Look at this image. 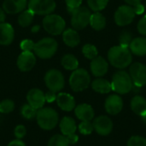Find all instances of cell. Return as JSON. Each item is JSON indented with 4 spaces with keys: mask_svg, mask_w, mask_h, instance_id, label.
I'll return each instance as SVG.
<instances>
[{
    "mask_svg": "<svg viewBox=\"0 0 146 146\" xmlns=\"http://www.w3.org/2000/svg\"><path fill=\"white\" fill-rule=\"evenodd\" d=\"M108 60L113 67L123 69L132 63L133 55L129 48L119 44L113 46L109 50Z\"/></svg>",
    "mask_w": 146,
    "mask_h": 146,
    "instance_id": "cell-1",
    "label": "cell"
},
{
    "mask_svg": "<svg viewBox=\"0 0 146 146\" xmlns=\"http://www.w3.org/2000/svg\"><path fill=\"white\" fill-rule=\"evenodd\" d=\"M110 83L112 91L119 94L128 93L133 90V83L130 74L123 70L115 73Z\"/></svg>",
    "mask_w": 146,
    "mask_h": 146,
    "instance_id": "cell-2",
    "label": "cell"
},
{
    "mask_svg": "<svg viewBox=\"0 0 146 146\" xmlns=\"http://www.w3.org/2000/svg\"><path fill=\"white\" fill-rule=\"evenodd\" d=\"M36 119L38 126L44 130H51L58 123L57 112L51 108H41L38 110Z\"/></svg>",
    "mask_w": 146,
    "mask_h": 146,
    "instance_id": "cell-3",
    "label": "cell"
},
{
    "mask_svg": "<svg viewBox=\"0 0 146 146\" xmlns=\"http://www.w3.org/2000/svg\"><path fill=\"white\" fill-rule=\"evenodd\" d=\"M91 83V77L88 72L84 68L74 70L69 78V85L73 91L82 92L86 90Z\"/></svg>",
    "mask_w": 146,
    "mask_h": 146,
    "instance_id": "cell-4",
    "label": "cell"
},
{
    "mask_svg": "<svg viewBox=\"0 0 146 146\" xmlns=\"http://www.w3.org/2000/svg\"><path fill=\"white\" fill-rule=\"evenodd\" d=\"M33 50L38 57L48 59L56 53L57 50V42L51 38H44L35 44Z\"/></svg>",
    "mask_w": 146,
    "mask_h": 146,
    "instance_id": "cell-5",
    "label": "cell"
},
{
    "mask_svg": "<svg viewBox=\"0 0 146 146\" xmlns=\"http://www.w3.org/2000/svg\"><path fill=\"white\" fill-rule=\"evenodd\" d=\"M72 15L71 24L76 30H82L88 26L92 13L86 7H79L70 12Z\"/></svg>",
    "mask_w": 146,
    "mask_h": 146,
    "instance_id": "cell-6",
    "label": "cell"
},
{
    "mask_svg": "<svg viewBox=\"0 0 146 146\" xmlns=\"http://www.w3.org/2000/svg\"><path fill=\"white\" fill-rule=\"evenodd\" d=\"M43 26L46 32L52 35L61 34L66 26L65 21L57 15H47L43 20Z\"/></svg>",
    "mask_w": 146,
    "mask_h": 146,
    "instance_id": "cell-7",
    "label": "cell"
},
{
    "mask_svg": "<svg viewBox=\"0 0 146 146\" xmlns=\"http://www.w3.org/2000/svg\"><path fill=\"white\" fill-rule=\"evenodd\" d=\"M44 81L49 90L53 92H60L64 87L65 84L62 74L56 69L49 70L44 76Z\"/></svg>",
    "mask_w": 146,
    "mask_h": 146,
    "instance_id": "cell-8",
    "label": "cell"
},
{
    "mask_svg": "<svg viewBox=\"0 0 146 146\" xmlns=\"http://www.w3.org/2000/svg\"><path fill=\"white\" fill-rule=\"evenodd\" d=\"M135 12L133 6L130 5H121L115 12L114 19L116 25L119 27H125L131 24L135 17Z\"/></svg>",
    "mask_w": 146,
    "mask_h": 146,
    "instance_id": "cell-9",
    "label": "cell"
},
{
    "mask_svg": "<svg viewBox=\"0 0 146 146\" xmlns=\"http://www.w3.org/2000/svg\"><path fill=\"white\" fill-rule=\"evenodd\" d=\"M28 9L37 15H50L56 9L54 0H29Z\"/></svg>",
    "mask_w": 146,
    "mask_h": 146,
    "instance_id": "cell-10",
    "label": "cell"
},
{
    "mask_svg": "<svg viewBox=\"0 0 146 146\" xmlns=\"http://www.w3.org/2000/svg\"><path fill=\"white\" fill-rule=\"evenodd\" d=\"M129 74L135 86L142 87L146 85V65L141 62H133L130 66Z\"/></svg>",
    "mask_w": 146,
    "mask_h": 146,
    "instance_id": "cell-11",
    "label": "cell"
},
{
    "mask_svg": "<svg viewBox=\"0 0 146 146\" xmlns=\"http://www.w3.org/2000/svg\"><path fill=\"white\" fill-rule=\"evenodd\" d=\"M92 125L97 133L102 136H107L110 133H111L113 130V127H114L113 121H111V119L106 115H101V116L97 117L93 121Z\"/></svg>",
    "mask_w": 146,
    "mask_h": 146,
    "instance_id": "cell-12",
    "label": "cell"
},
{
    "mask_svg": "<svg viewBox=\"0 0 146 146\" xmlns=\"http://www.w3.org/2000/svg\"><path fill=\"white\" fill-rule=\"evenodd\" d=\"M90 68L92 74L96 77L100 78L107 74L109 70V63L103 56H98L92 60Z\"/></svg>",
    "mask_w": 146,
    "mask_h": 146,
    "instance_id": "cell-13",
    "label": "cell"
},
{
    "mask_svg": "<svg viewBox=\"0 0 146 146\" xmlns=\"http://www.w3.org/2000/svg\"><path fill=\"white\" fill-rule=\"evenodd\" d=\"M104 106L107 113L112 115H115L122 110L123 108L122 98L116 94L110 95L107 98Z\"/></svg>",
    "mask_w": 146,
    "mask_h": 146,
    "instance_id": "cell-14",
    "label": "cell"
},
{
    "mask_svg": "<svg viewBox=\"0 0 146 146\" xmlns=\"http://www.w3.org/2000/svg\"><path fill=\"white\" fill-rule=\"evenodd\" d=\"M36 58L32 51H23L17 58V66L20 70L27 72L35 65Z\"/></svg>",
    "mask_w": 146,
    "mask_h": 146,
    "instance_id": "cell-15",
    "label": "cell"
},
{
    "mask_svg": "<svg viewBox=\"0 0 146 146\" xmlns=\"http://www.w3.org/2000/svg\"><path fill=\"white\" fill-rule=\"evenodd\" d=\"M27 104H30L36 110H39L43 108L45 103V98L44 92L39 89H32L28 92L27 95Z\"/></svg>",
    "mask_w": 146,
    "mask_h": 146,
    "instance_id": "cell-16",
    "label": "cell"
},
{
    "mask_svg": "<svg viewBox=\"0 0 146 146\" xmlns=\"http://www.w3.org/2000/svg\"><path fill=\"white\" fill-rule=\"evenodd\" d=\"M76 117L81 121H91L94 118V110L90 104H81L74 108Z\"/></svg>",
    "mask_w": 146,
    "mask_h": 146,
    "instance_id": "cell-17",
    "label": "cell"
},
{
    "mask_svg": "<svg viewBox=\"0 0 146 146\" xmlns=\"http://www.w3.org/2000/svg\"><path fill=\"white\" fill-rule=\"evenodd\" d=\"M56 103L59 108L64 111H72L75 108V100L73 96L61 92L56 96Z\"/></svg>",
    "mask_w": 146,
    "mask_h": 146,
    "instance_id": "cell-18",
    "label": "cell"
},
{
    "mask_svg": "<svg viewBox=\"0 0 146 146\" xmlns=\"http://www.w3.org/2000/svg\"><path fill=\"white\" fill-rule=\"evenodd\" d=\"M129 50L132 54L138 56H146V37H138L133 38Z\"/></svg>",
    "mask_w": 146,
    "mask_h": 146,
    "instance_id": "cell-19",
    "label": "cell"
},
{
    "mask_svg": "<svg viewBox=\"0 0 146 146\" xmlns=\"http://www.w3.org/2000/svg\"><path fill=\"white\" fill-rule=\"evenodd\" d=\"M27 6V0H4L3 10L8 14H16L22 11Z\"/></svg>",
    "mask_w": 146,
    "mask_h": 146,
    "instance_id": "cell-20",
    "label": "cell"
},
{
    "mask_svg": "<svg viewBox=\"0 0 146 146\" xmlns=\"http://www.w3.org/2000/svg\"><path fill=\"white\" fill-rule=\"evenodd\" d=\"M14 29L9 23H0V44L8 45L14 39Z\"/></svg>",
    "mask_w": 146,
    "mask_h": 146,
    "instance_id": "cell-21",
    "label": "cell"
},
{
    "mask_svg": "<svg viewBox=\"0 0 146 146\" xmlns=\"http://www.w3.org/2000/svg\"><path fill=\"white\" fill-rule=\"evenodd\" d=\"M131 110L138 115L142 116L146 113V99L139 95L133 97L131 100Z\"/></svg>",
    "mask_w": 146,
    "mask_h": 146,
    "instance_id": "cell-22",
    "label": "cell"
},
{
    "mask_svg": "<svg viewBox=\"0 0 146 146\" xmlns=\"http://www.w3.org/2000/svg\"><path fill=\"white\" fill-rule=\"evenodd\" d=\"M76 129V122L72 117L65 116L62 119L60 122V130L62 135L67 136L72 133H75Z\"/></svg>",
    "mask_w": 146,
    "mask_h": 146,
    "instance_id": "cell-23",
    "label": "cell"
},
{
    "mask_svg": "<svg viewBox=\"0 0 146 146\" xmlns=\"http://www.w3.org/2000/svg\"><path fill=\"white\" fill-rule=\"evenodd\" d=\"M62 39L63 42L69 47H75L77 46L80 42V38L78 33L74 29H67L62 33Z\"/></svg>",
    "mask_w": 146,
    "mask_h": 146,
    "instance_id": "cell-24",
    "label": "cell"
},
{
    "mask_svg": "<svg viewBox=\"0 0 146 146\" xmlns=\"http://www.w3.org/2000/svg\"><path fill=\"white\" fill-rule=\"evenodd\" d=\"M92 87L96 92L102 94L109 93L112 91L111 83L109 80L103 78H98L94 80L92 83Z\"/></svg>",
    "mask_w": 146,
    "mask_h": 146,
    "instance_id": "cell-25",
    "label": "cell"
},
{
    "mask_svg": "<svg viewBox=\"0 0 146 146\" xmlns=\"http://www.w3.org/2000/svg\"><path fill=\"white\" fill-rule=\"evenodd\" d=\"M89 24L93 29L101 31L106 27V18L100 12H95L94 14H92Z\"/></svg>",
    "mask_w": 146,
    "mask_h": 146,
    "instance_id": "cell-26",
    "label": "cell"
},
{
    "mask_svg": "<svg viewBox=\"0 0 146 146\" xmlns=\"http://www.w3.org/2000/svg\"><path fill=\"white\" fill-rule=\"evenodd\" d=\"M62 65L67 70H75L79 67V62L74 55L67 54L62 58Z\"/></svg>",
    "mask_w": 146,
    "mask_h": 146,
    "instance_id": "cell-27",
    "label": "cell"
},
{
    "mask_svg": "<svg viewBox=\"0 0 146 146\" xmlns=\"http://www.w3.org/2000/svg\"><path fill=\"white\" fill-rule=\"evenodd\" d=\"M33 16H34V13L28 9L27 10L23 11L19 15V17H18V23L21 27H26L29 26L32 23L33 19Z\"/></svg>",
    "mask_w": 146,
    "mask_h": 146,
    "instance_id": "cell-28",
    "label": "cell"
},
{
    "mask_svg": "<svg viewBox=\"0 0 146 146\" xmlns=\"http://www.w3.org/2000/svg\"><path fill=\"white\" fill-rule=\"evenodd\" d=\"M82 53L85 56V57L90 60H92L98 56V51L97 47L91 44H86L83 46Z\"/></svg>",
    "mask_w": 146,
    "mask_h": 146,
    "instance_id": "cell-29",
    "label": "cell"
},
{
    "mask_svg": "<svg viewBox=\"0 0 146 146\" xmlns=\"http://www.w3.org/2000/svg\"><path fill=\"white\" fill-rule=\"evenodd\" d=\"M37 111H38V110L34 109L28 104H24L21 109V114L22 117L27 120H33L34 117H36Z\"/></svg>",
    "mask_w": 146,
    "mask_h": 146,
    "instance_id": "cell-30",
    "label": "cell"
},
{
    "mask_svg": "<svg viewBox=\"0 0 146 146\" xmlns=\"http://www.w3.org/2000/svg\"><path fill=\"white\" fill-rule=\"evenodd\" d=\"M110 0H87L88 6L94 12H99L106 8Z\"/></svg>",
    "mask_w": 146,
    "mask_h": 146,
    "instance_id": "cell-31",
    "label": "cell"
},
{
    "mask_svg": "<svg viewBox=\"0 0 146 146\" xmlns=\"http://www.w3.org/2000/svg\"><path fill=\"white\" fill-rule=\"evenodd\" d=\"M69 144L64 135L56 134L51 137L50 139L48 146H68Z\"/></svg>",
    "mask_w": 146,
    "mask_h": 146,
    "instance_id": "cell-32",
    "label": "cell"
},
{
    "mask_svg": "<svg viewBox=\"0 0 146 146\" xmlns=\"http://www.w3.org/2000/svg\"><path fill=\"white\" fill-rule=\"evenodd\" d=\"M15 109V103L10 99H4L0 102V113L9 114Z\"/></svg>",
    "mask_w": 146,
    "mask_h": 146,
    "instance_id": "cell-33",
    "label": "cell"
},
{
    "mask_svg": "<svg viewBox=\"0 0 146 146\" xmlns=\"http://www.w3.org/2000/svg\"><path fill=\"white\" fill-rule=\"evenodd\" d=\"M133 40V36L132 33L128 31H124L121 33L120 37H119V42H120V45L124 46V47H127L129 48V45L131 44Z\"/></svg>",
    "mask_w": 146,
    "mask_h": 146,
    "instance_id": "cell-34",
    "label": "cell"
},
{
    "mask_svg": "<svg viewBox=\"0 0 146 146\" xmlns=\"http://www.w3.org/2000/svg\"><path fill=\"white\" fill-rule=\"evenodd\" d=\"M94 130L93 125L91 121H82L79 125V131L84 135H89Z\"/></svg>",
    "mask_w": 146,
    "mask_h": 146,
    "instance_id": "cell-35",
    "label": "cell"
},
{
    "mask_svg": "<svg viewBox=\"0 0 146 146\" xmlns=\"http://www.w3.org/2000/svg\"><path fill=\"white\" fill-rule=\"evenodd\" d=\"M127 146H146V139L141 136H133L128 139Z\"/></svg>",
    "mask_w": 146,
    "mask_h": 146,
    "instance_id": "cell-36",
    "label": "cell"
},
{
    "mask_svg": "<svg viewBox=\"0 0 146 146\" xmlns=\"http://www.w3.org/2000/svg\"><path fill=\"white\" fill-rule=\"evenodd\" d=\"M35 44L31 39H24L21 41L20 46L23 51H32L34 49Z\"/></svg>",
    "mask_w": 146,
    "mask_h": 146,
    "instance_id": "cell-37",
    "label": "cell"
},
{
    "mask_svg": "<svg viewBox=\"0 0 146 146\" xmlns=\"http://www.w3.org/2000/svg\"><path fill=\"white\" fill-rule=\"evenodd\" d=\"M15 136L17 139H21L24 138L27 134V129L23 125H18L15 127V131H14Z\"/></svg>",
    "mask_w": 146,
    "mask_h": 146,
    "instance_id": "cell-38",
    "label": "cell"
},
{
    "mask_svg": "<svg viewBox=\"0 0 146 146\" xmlns=\"http://www.w3.org/2000/svg\"><path fill=\"white\" fill-rule=\"evenodd\" d=\"M66 4H67V9L68 11L70 13L72 10L80 7L82 3V0H65Z\"/></svg>",
    "mask_w": 146,
    "mask_h": 146,
    "instance_id": "cell-39",
    "label": "cell"
},
{
    "mask_svg": "<svg viewBox=\"0 0 146 146\" xmlns=\"http://www.w3.org/2000/svg\"><path fill=\"white\" fill-rule=\"evenodd\" d=\"M137 29H138V31H139V33L140 34H142L143 36L146 37V15H144L139 20V21L138 22Z\"/></svg>",
    "mask_w": 146,
    "mask_h": 146,
    "instance_id": "cell-40",
    "label": "cell"
},
{
    "mask_svg": "<svg viewBox=\"0 0 146 146\" xmlns=\"http://www.w3.org/2000/svg\"><path fill=\"white\" fill-rule=\"evenodd\" d=\"M44 98H45V102H48V103H53L55 100H56V92H53L51 91H49L48 92H46L44 94Z\"/></svg>",
    "mask_w": 146,
    "mask_h": 146,
    "instance_id": "cell-41",
    "label": "cell"
},
{
    "mask_svg": "<svg viewBox=\"0 0 146 146\" xmlns=\"http://www.w3.org/2000/svg\"><path fill=\"white\" fill-rule=\"evenodd\" d=\"M65 137H66V139H67V140H68V142L69 145H74V144H76V143L78 142V140H79V137H78V135L75 134V133H72V134L67 135V136H65Z\"/></svg>",
    "mask_w": 146,
    "mask_h": 146,
    "instance_id": "cell-42",
    "label": "cell"
},
{
    "mask_svg": "<svg viewBox=\"0 0 146 146\" xmlns=\"http://www.w3.org/2000/svg\"><path fill=\"white\" fill-rule=\"evenodd\" d=\"M133 10H134L136 15H142L145 12V6L143 4H141V3H138V4L133 6Z\"/></svg>",
    "mask_w": 146,
    "mask_h": 146,
    "instance_id": "cell-43",
    "label": "cell"
},
{
    "mask_svg": "<svg viewBox=\"0 0 146 146\" xmlns=\"http://www.w3.org/2000/svg\"><path fill=\"white\" fill-rule=\"evenodd\" d=\"M8 146H25V144L21 139H16L12 140L11 142H9Z\"/></svg>",
    "mask_w": 146,
    "mask_h": 146,
    "instance_id": "cell-44",
    "label": "cell"
},
{
    "mask_svg": "<svg viewBox=\"0 0 146 146\" xmlns=\"http://www.w3.org/2000/svg\"><path fill=\"white\" fill-rule=\"evenodd\" d=\"M124 1L130 6H134L138 3H140L141 2V0H124Z\"/></svg>",
    "mask_w": 146,
    "mask_h": 146,
    "instance_id": "cell-45",
    "label": "cell"
},
{
    "mask_svg": "<svg viewBox=\"0 0 146 146\" xmlns=\"http://www.w3.org/2000/svg\"><path fill=\"white\" fill-rule=\"evenodd\" d=\"M5 20V14L3 10L0 8V23H3Z\"/></svg>",
    "mask_w": 146,
    "mask_h": 146,
    "instance_id": "cell-46",
    "label": "cell"
},
{
    "mask_svg": "<svg viewBox=\"0 0 146 146\" xmlns=\"http://www.w3.org/2000/svg\"><path fill=\"white\" fill-rule=\"evenodd\" d=\"M39 30V26H35V27H33V28H32V32L33 33H36V32H38Z\"/></svg>",
    "mask_w": 146,
    "mask_h": 146,
    "instance_id": "cell-47",
    "label": "cell"
},
{
    "mask_svg": "<svg viewBox=\"0 0 146 146\" xmlns=\"http://www.w3.org/2000/svg\"><path fill=\"white\" fill-rule=\"evenodd\" d=\"M141 118H142V121H144V122L146 124V113L144 115H142V116H141Z\"/></svg>",
    "mask_w": 146,
    "mask_h": 146,
    "instance_id": "cell-48",
    "label": "cell"
},
{
    "mask_svg": "<svg viewBox=\"0 0 146 146\" xmlns=\"http://www.w3.org/2000/svg\"><path fill=\"white\" fill-rule=\"evenodd\" d=\"M145 8H146V2H145Z\"/></svg>",
    "mask_w": 146,
    "mask_h": 146,
    "instance_id": "cell-49",
    "label": "cell"
}]
</instances>
